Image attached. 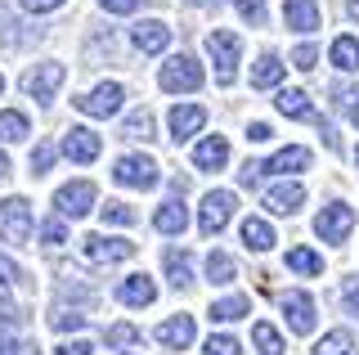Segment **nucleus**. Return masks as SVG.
<instances>
[{"mask_svg":"<svg viewBox=\"0 0 359 355\" xmlns=\"http://www.w3.org/2000/svg\"><path fill=\"white\" fill-rule=\"evenodd\" d=\"M162 166H157L153 158H144V153H126V158H117V166H112V180L126 185V189H153L157 180H162Z\"/></svg>","mask_w":359,"mask_h":355,"instance_id":"1","label":"nucleus"},{"mask_svg":"<svg viewBox=\"0 0 359 355\" xmlns=\"http://www.w3.org/2000/svg\"><path fill=\"white\" fill-rule=\"evenodd\" d=\"M238 36H233V32H224V27H216L207 36V54L211 59H216V81L220 86H229L233 76H238Z\"/></svg>","mask_w":359,"mask_h":355,"instance_id":"2","label":"nucleus"},{"mask_svg":"<svg viewBox=\"0 0 359 355\" xmlns=\"http://www.w3.org/2000/svg\"><path fill=\"white\" fill-rule=\"evenodd\" d=\"M233 207H238V203H233L229 189H211L207 198H202V207H198V229H202L207 239L220 234V229L233 220Z\"/></svg>","mask_w":359,"mask_h":355,"instance_id":"3","label":"nucleus"},{"mask_svg":"<svg viewBox=\"0 0 359 355\" xmlns=\"http://www.w3.org/2000/svg\"><path fill=\"white\" fill-rule=\"evenodd\" d=\"M0 239L5 243H27L32 239V203L27 198H5V203H0Z\"/></svg>","mask_w":359,"mask_h":355,"instance_id":"4","label":"nucleus"},{"mask_svg":"<svg viewBox=\"0 0 359 355\" xmlns=\"http://www.w3.org/2000/svg\"><path fill=\"white\" fill-rule=\"evenodd\" d=\"M162 91H171V95H180V91H198L202 86V63L198 59H189V54H175V59H166L162 63Z\"/></svg>","mask_w":359,"mask_h":355,"instance_id":"5","label":"nucleus"},{"mask_svg":"<svg viewBox=\"0 0 359 355\" xmlns=\"http://www.w3.org/2000/svg\"><path fill=\"white\" fill-rule=\"evenodd\" d=\"M81 252H86V261H95V265H112V261H130L135 257V243L130 239L90 234V239H81Z\"/></svg>","mask_w":359,"mask_h":355,"instance_id":"6","label":"nucleus"},{"mask_svg":"<svg viewBox=\"0 0 359 355\" xmlns=\"http://www.w3.org/2000/svg\"><path fill=\"white\" fill-rule=\"evenodd\" d=\"M63 76H67V68L63 63H36L27 76H22V91H27L36 104H50L54 99V91L63 86Z\"/></svg>","mask_w":359,"mask_h":355,"instance_id":"7","label":"nucleus"},{"mask_svg":"<svg viewBox=\"0 0 359 355\" xmlns=\"http://www.w3.org/2000/svg\"><path fill=\"white\" fill-rule=\"evenodd\" d=\"M121 99H126V91H121L117 81H104V86H95L90 95L76 99V108H81L86 117H112V113H121Z\"/></svg>","mask_w":359,"mask_h":355,"instance_id":"8","label":"nucleus"},{"mask_svg":"<svg viewBox=\"0 0 359 355\" xmlns=\"http://www.w3.org/2000/svg\"><path fill=\"white\" fill-rule=\"evenodd\" d=\"M314 229H319L323 243H346V234L355 229V212L346 203H328L319 212V220H314Z\"/></svg>","mask_w":359,"mask_h":355,"instance_id":"9","label":"nucleus"},{"mask_svg":"<svg viewBox=\"0 0 359 355\" xmlns=\"http://www.w3.org/2000/svg\"><path fill=\"white\" fill-rule=\"evenodd\" d=\"M54 207H59V216H86L90 207H95V185L90 180H72V185H63L59 194H54Z\"/></svg>","mask_w":359,"mask_h":355,"instance_id":"10","label":"nucleus"},{"mask_svg":"<svg viewBox=\"0 0 359 355\" xmlns=\"http://www.w3.org/2000/svg\"><path fill=\"white\" fill-rule=\"evenodd\" d=\"M99 149H104V140H99L90 126H72V130L63 135V158H72V162H81V166L95 162Z\"/></svg>","mask_w":359,"mask_h":355,"instance_id":"11","label":"nucleus"},{"mask_svg":"<svg viewBox=\"0 0 359 355\" xmlns=\"http://www.w3.org/2000/svg\"><path fill=\"white\" fill-rule=\"evenodd\" d=\"M130 41L140 54H162L166 46H171V27L157 23V18H149V23H135L130 27Z\"/></svg>","mask_w":359,"mask_h":355,"instance_id":"12","label":"nucleus"},{"mask_svg":"<svg viewBox=\"0 0 359 355\" xmlns=\"http://www.w3.org/2000/svg\"><path fill=\"white\" fill-rule=\"evenodd\" d=\"M283 315L292 333H314V297L310 293H287L283 297Z\"/></svg>","mask_w":359,"mask_h":355,"instance_id":"13","label":"nucleus"},{"mask_svg":"<svg viewBox=\"0 0 359 355\" xmlns=\"http://www.w3.org/2000/svg\"><path fill=\"white\" fill-rule=\"evenodd\" d=\"M171 140H189V135H198L202 126H207V108H198V104H184V108H171Z\"/></svg>","mask_w":359,"mask_h":355,"instance_id":"14","label":"nucleus"},{"mask_svg":"<svg viewBox=\"0 0 359 355\" xmlns=\"http://www.w3.org/2000/svg\"><path fill=\"white\" fill-rule=\"evenodd\" d=\"M224 162H229V140H224V135H207L194 149V166H198V171H220Z\"/></svg>","mask_w":359,"mask_h":355,"instance_id":"15","label":"nucleus"},{"mask_svg":"<svg viewBox=\"0 0 359 355\" xmlns=\"http://www.w3.org/2000/svg\"><path fill=\"white\" fill-rule=\"evenodd\" d=\"M194 315H175V319H166V324H157V342L162 347H171V351H184L189 342H194Z\"/></svg>","mask_w":359,"mask_h":355,"instance_id":"16","label":"nucleus"},{"mask_svg":"<svg viewBox=\"0 0 359 355\" xmlns=\"http://www.w3.org/2000/svg\"><path fill=\"white\" fill-rule=\"evenodd\" d=\"M301 203H306V189H301L297 180H283V185H274V189L265 194V207H269V212H278V216H292Z\"/></svg>","mask_w":359,"mask_h":355,"instance_id":"17","label":"nucleus"},{"mask_svg":"<svg viewBox=\"0 0 359 355\" xmlns=\"http://www.w3.org/2000/svg\"><path fill=\"white\" fill-rule=\"evenodd\" d=\"M310 166V153L301 149V144H292V149H278L269 162H261V175L274 171V175H292V171H306Z\"/></svg>","mask_w":359,"mask_h":355,"instance_id":"18","label":"nucleus"},{"mask_svg":"<svg viewBox=\"0 0 359 355\" xmlns=\"http://www.w3.org/2000/svg\"><path fill=\"white\" fill-rule=\"evenodd\" d=\"M117 297H121L126 306H153V302H157V283L149 279V274H130V279H121Z\"/></svg>","mask_w":359,"mask_h":355,"instance_id":"19","label":"nucleus"},{"mask_svg":"<svg viewBox=\"0 0 359 355\" xmlns=\"http://www.w3.org/2000/svg\"><path fill=\"white\" fill-rule=\"evenodd\" d=\"M153 225L162 229V234H184V225H189V212H184V194H175L171 203H162V207H157Z\"/></svg>","mask_w":359,"mask_h":355,"instance_id":"20","label":"nucleus"},{"mask_svg":"<svg viewBox=\"0 0 359 355\" xmlns=\"http://www.w3.org/2000/svg\"><path fill=\"white\" fill-rule=\"evenodd\" d=\"M283 18H287L292 32H314L319 27V5H314V0H287Z\"/></svg>","mask_w":359,"mask_h":355,"instance_id":"21","label":"nucleus"},{"mask_svg":"<svg viewBox=\"0 0 359 355\" xmlns=\"http://www.w3.org/2000/svg\"><path fill=\"white\" fill-rule=\"evenodd\" d=\"M274 104H278V113H283V117H297V121H310V117H314L306 91H278Z\"/></svg>","mask_w":359,"mask_h":355,"instance_id":"22","label":"nucleus"},{"mask_svg":"<svg viewBox=\"0 0 359 355\" xmlns=\"http://www.w3.org/2000/svg\"><path fill=\"white\" fill-rule=\"evenodd\" d=\"M243 243L252 252H269V248H274V229H269L261 216H247L243 220Z\"/></svg>","mask_w":359,"mask_h":355,"instance_id":"23","label":"nucleus"},{"mask_svg":"<svg viewBox=\"0 0 359 355\" xmlns=\"http://www.w3.org/2000/svg\"><path fill=\"white\" fill-rule=\"evenodd\" d=\"M314 355H359V351H355V337L346 328H332L314 342Z\"/></svg>","mask_w":359,"mask_h":355,"instance_id":"24","label":"nucleus"},{"mask_svg":"<svg viewBox=\"0 0 359 355\" xmlns=\"http://www.w3.org/2000/svg\"><path fill=\"white\" fill-rule=\"evenodd\" d=\"M283 81V63H278V54H261L252 68V86H261V91H269V86Z\"/></svg>","mask_w":359,"mask_h":355,"instance_id":"25","label":"nucleus"},{"mask_svg":"<svg viewBox=\"0 0 359 355\" xmlns=\"http://www.w3.org/2000/svg\"><path fill=\"white\" fill-rule=\"evenodd\" d=\"M252 315V302L247 297H224V302H211V319L216 324H233V319Z\"/></svg>","mask_w":359,"mask_h":355,"instance_id":"26","label":"nucleus"},{"mask_svg":"<svg viewBox=\"0 0 359 355\" xmlns=\"http://www.w3.org/2000/svg\"><path fill=\"white\" fill-rule=\"evenodd\" d=\"M162 261H166V274H171L175 288H189V283H194V261H189V252H175L171 248Z\"/></svg>","mask_w":359,"mask_h":355,"instance_id":"27","label":"nucleus"},{"mask_svg":"<svg viewBox=\"0 0 359 355\" xmlns=\"http://www.w3.org/2000/svg\"><path fill=\"white\" fill-rule=\"evenodd\" d=\"M332 63H337L341 72H355V68H359V41H355V36H337V41H332Z\"/></svg>","mask_w":359,"mask_h":355,"instance_id":"28","label":"nucleus"},{"mask_svg":"<svg viewBox=\"0 0 359 355\" xmlns=\"http://www.w3.org/2000/svg\"><path fill=\"white\" fill-rule=\"evenodd\" d=\"M287 270H297V274H323V257H319V252H310V248H292L287 252Z\"/></svg>","mask_w":359,"mask_h":355,"instance_id":"29","label":"nucleus"},{"mask_svg":"<svg viewBox=\"0 0 359 355\" xmlns=\"http://www.w3.org/2000/svg\"><path fill=\"white\" fill-rule=\"evenodd\" d=\"M0 355H32V347L18 337L14 319H0Z\"/></svg>","mask_w":359,"mask_h":355,"instance_id":"30","label":"nucleus"},{"mask_svg":"<svg viewBox=\"0 0 359 355\" xmlns=\"http://www.w3.org/2000/svg\"><path fill=\"white\" fill-rule=\"evenodd\" d=\"M332 99H337V108L346 113V121L359 126V86H332Z\"/></svg>","mask_w":359,"mask_h":355,"instance_id":"31","label":"nucleus"},{"mask_svg":"<svg viewBox=\"0 0 359 355\" xmlns=\"http://www.w3.org/2000/svg\"><path fill=\"white\" fill-rule=\"evenodd\" d=\"M252 342L261 355H283V337H278V328L269 324H252Z\"/></svg>","mask_w":359,"mask_h":355,"instance_id":"32","label":"nucleus"},{"mask_svg":"<svg viewBox=\"0 0 359 355\" xmlns=\"http://www.w3.org/2000/svg\"><path fill=\"white\" fill-rule=\"evenodd\" d=\"M27 117H22V113H14V108H5V113H0V140H9V144H14V140H27Z\"/></svg>","mask_w":359,"mask_h":355,"instance_id":"33","label":"nucleus"},{"mask_svg":"<svg viewBox=\"0 0 359 355\" xmlns=\"http://www.w3.org/2000/svg\"><path fill=\"white\" fill-rule=\"evenodd\" d=\"M121 140H153V117L144 113V108L130 113L126 121H121Z\"/></svg>","mask_w":359,"mask_h":355,"instance_id":"34","label":"nucleus"},{"mask_svg":"<svg viewBox=\"0 0 359 355\" xmlns=\"http://www.w3.org/2000/svg\"><path fill=\"white\" fill-rule=\"evenodd\" d=\"M233 274H238L233 270V257H224V252H211L207 257V279L211 283H233Z\"/></svg>","mask_w":359,"mask_h":355,"instance_id":"35","label":"nucleus"},{"mask_svg":"<svg viewBox=\"0 0 359 355\" xmlns=\"http://www.w3.org/2000/svg\"><path fill=\"white\" fill-rule=\"evenodd\" d=\"M50 324L59 328V333H72V328H86V315H81V310H67V306H59V310L50 315Z\"/></svg>","mask_w":359,"mask_h":355,"instance_id":"36","label":"nucleus"},{"mask_svg":"<svg viewBox=\"0 0 359 355\" xmlns=\"http://www.w3.org/2000/svg\"><path fill=\"white\" fill-rule=\"evenodd\" d=\"M99 216H104V225H135V212L126 203H108V207H99Z\"/></svg>","mask_w":359,"mask_h":355,"instance_id":"37","label":"nucleus"},{"mask_svg":"<svg viewBox=\"0 0 359 355\" xmlns=\"http://www.w3.org/2000/svg\"><path fill=\"white\" fill-rule=\"evenodd\" d=\"M140 342V328L135 324H112L108 328V347H135Z\"/></svg>","mask_w":359,"mask_h":355,"instance_id":"38","label":"nucleus"},{"mask_svg":"<svg viewBox=\"0 0 359 355\" xmlns=\"http://www.w3.org/2000/svg\"><path fill=\"white\" fill-rule=\"evenodd\" d=\"M207 355H243L238 337H229V333H216V337L207 342Z\"/></svg>","mask_w":359,"mask_h":355,"instance_id":"39","label":"nucleus"},{"mask_svg":"<svg viewBox=\"0 0 359 355\" xmlns=\"http://www.w3.org/2000/svg\"><path fill=\"white\" fill-rule=\"evenodd\" d=\"M54 166V144H36L32 149V175H45Z\"/></svg>","mask_w":359,"mask_h":355,"instance_id":"40","label":"nucleus"},{"mask_svg":"<svg viewBox=\"0 0 359 355\" xmlns=\"http://www.w3.org/2000/svg\"><path fill=\"white\" fill-rule=\"evenodd\" d=\"M41 239L50 243V248H59V243H67V229H63V220H59V216H50V220L41 225Z\"/></svg>","mask_w":359,"mask_h":355,"instance_id":"41","label":"nucleus"},{"mask_svg":"<svg viewBox=\"0 0 359 355\" xmlns=\"http://www.w3.org/2000/svg\"><path fill=\"white\" fill-rule=\"evenodd\" d=\"M238 14H243L252 27H261V23H265V0H238Z\"/></svg>","mask_w":359,"mask_h":355,"instance_id":"42","label":"nucleus"},{"mask_svg":"<svg viewBox=\"0 0 359 355\" xmlns=\"http://www.w3.org/2000/svg\"><path fill=\"white\" fill-rule=\"evenodd\" d=\"M292 63H297L301 72H310L314 63H319V50H314V46H297V50H292Z\"/></svg>","mask_w":359,"mask_h":355,"instance_id":"43","label":"nucleus"},{"mask_svg":"<svg viewBox=\"0 0 359 355\" xmlns=\"http://www.w3.org/2000/svg\"><path fill=\"white\" fill-rule=\"evenodd\" d=\"M22 9H27V14H50V9H59L63 0H18Z\"/></svg>","mask_w":359,"mask_h":355,"instance_id":"44","label":"nucleus"},{"mask_svg":"<svg viewBox=\"0 0 359 355\" xmlns=\"http://www.w3.org/2000/svg\"><path fill=\"white\" fill-rule=\"evenodd\" d=\"M99 5H104L108 14H135V9H140V0H99Z\"/></svg>","mask_w":359,"mask_h":355,"instance_id":"45","label":"nucleus"},{"mask_svg":"<svg viewBox=\"0 0 359 355\" xmlns=\"http://www.w3.org/2000/svg\"><path fill=\"white\" fill-rule=\"evenodd\" d=\"M341 302H346V310H351V315H359V279H351V283H346Z\"/></svg>","mask_w":359,"mask_h":355,"instance_id":"46","label":"nucleus"},{"mask_svg":"<svg viewBox=\"0 0 359 355\" xmlns=\"http://www.w3.org/2000/svg\"><path fill=\"white\" fill-rule=\"evenodd\" d=\"M54 355H95V347H90V342H63Z\"/></svg>","mask_w":359,"mask_h":355,"instance_id":"47","label":"nucleus"},{"mask_svg":"<svg viewBox=\"0 0 359 355\" xmlns=\"http://www.w3.org/2000/svg\"><path fill=\"white\" fill-rule=\"evenodd\" d=\"M14 279H18V265L9 261V257H0V288H9Z\"/></svg>","mask_w":359,"mask_h":355,"instance_id":"48","label":"nucleus"},{"mask_svg":"<svg viewBox=\"0 0 359 355\" xmlns=\"http://www.w3.org/2000/svg\"><path fill=\"white\" fill-rule=\"evenodd\" d=\"M269 135H274V130H269L265 121H252V130H247V140H252V144H265Z\"/></svg>","mask_w":359,"mask_h":355,"instance_id":"49","label":"nucleus"},{"mask_svg":"<svg viewBox=\"0 0 359 355\" xmlns=\"http://www.w3.org/2000/svg\"><path fill=\"white\" fill-rule=\"evenodd\" d=\"M346 14H351L355 23H359V0H351V5H346Z\"/></svg>","mask_w":359,"mask_h":355,"instance_id":"50","label":"nucleus"},{"mask_svg":"<svg viewBox=\"0 0 359 355\" xmlns=\"http://www.w3.org/2000/svg\"><path fill=\"white\" fill-rule=\"evenodd\" d=\"M0 175H9V158H5V153H0Z\"/></svg>","mask_w":359,"mask_h":355,"instance_id":"51","label":"nucleus"},{"mask_svg":"<svg viewBox=\"0 0 359 355\" xmlns=\"http://www.w3.org/2000/svg\"><path fill=\"white\" fill-rule=\"evenodd\" d=\"M0 95H5V76H0Z\"/></svg>","mask_w":359,"mask_h":355,"instance_id":"52","label":"nucleus"}]
</instances>
